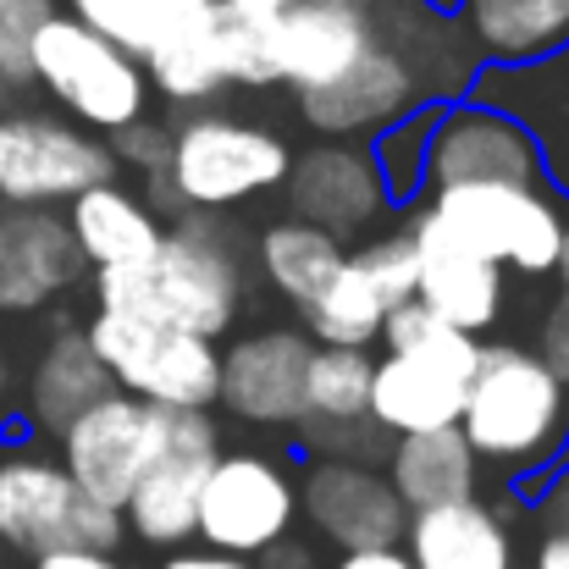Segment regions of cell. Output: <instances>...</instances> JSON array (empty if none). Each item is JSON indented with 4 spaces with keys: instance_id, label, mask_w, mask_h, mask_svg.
I'll return each instance as SVG.
<instances>
[{
    "instance_id": "6da1fadb",
    "label": "cell",
    "mask_w": 569,
    "mask_h": 569,
    "mask_svg": "<svg viewBox=\"0 0 569 569\" xmlns=\"http://www.w3.org/2000/svg\"><path fill=\"white\" fill-rule=\"evenodd\" d=\"M89 293H94V310L144 316V321L221 343L243 316L249 271H243L232 227L216 210H183L167 221L161 249L150 260L89 271Z\"/></svg>"
},
{
    "instance_id": "7a4b0ae2",
    "label": "cell",
    "mask_w": 569,
    "mask_h": 569,
    "mask_svg": "<svg viewBox=\"0 0 569 569\" xmlns=\"http://www.w3.org/2000/svg\"><path fill=\"white\" fill-rule=\"evenodd\" d=\"M459 431L481 465L537 476L569 453V387L526 343H481L465 381Z\"/></svg>"
},
{
    "instance_id": "3957f363",
    "label": "cell",
    "mask_w": 569,
    "mask_h": 569,
    "mask_svg": "<svg viewBox=\"0 0 569 569\" xmlns=\"http://www.w3.org/2000/svg\"><path fill=\"white\" fill-rule=\"evenodd\" d=\"M293 167V144L266 128L227 111H193L172 128V150L161 167V183L178 199V210H232L243 199L282 189Z\"/></svg>"
},
{
    "instance_id": "277c9868",
    "label": "cell",
    "mask_w": 569,
    "mask_h": 569,
    "mask_svg": "<svg viewBox=\"0 0 569 569\" xmlns=\"http://www.w3.org/2000/svg\"><path fill=\"white\" fill-rule=\"evenodd\" d=\"M33 89H44L67 122L89 128L94 139H111L117 128L150 117V83L139 56L117 50L94 28H83L67 6L44 17L33 33Z\"/></svg>"
},
{
    "instance_id": "5b68a950",
    "label": "cell",
    "mask_w": 569,
    "mask_h": 569,
    "mask_svg": "<svg viewBox=\"0 0 569 569\" xmlns=\"http://www.w3.org/2000/svg\"><path fill=\"white\" fill-rule=\"evenodd\" d=\"M128 537L122 515L94 503L67 470L61 459L39 453V448H17L0 459V548L22 553V559H44V553H117V542Z\"/></svg>"
},
{
    "instance_id": "8992f818",
    "label": "cell",
    "mask_w": 569,
    "mask_h": 569,
    "mask_svg": "<svg viewBox=\"0 0 569 569\" xmlns=\"http://www.w3.org/2000/svg\"><path fill=\"white\" fill-rule=\"evenodd\" d=\"M83 338L117 392L156 403V409H216L221 387V349L210 338H193L178 327L144 321V316H111L94 310L83 321Z\"/></svg>"
},
{
    "instance_id": "52a82bcc",
    "label": "cell",
    "mask_w": 569,
    "mask_h": 569,
    "mask_svg": "<svg viewBox=\"0 0 569 569\" xmlns=\"http://www.w3.org/2000/svg\"><path fill=\"white\" fill-rule=\"evenodd\" d=\"M426 216L465 243L470 254L492 260L503 277H553L559 271V227L565 210L548 189H515V183H459V189H431Z\"/></svg>"
},
{
    "instance_id": "ba28073f",
    "label": "cell",
    "mask_w": 569,
    "mask_h": 569,
    "mask_svg": "<svg viewBox=\"0 0 569 569\" xmlns=\"http://www.w3.org/2000/svg\"><path fill=\"white\" fill-rule=\"evenodd\" d=\"M293 520H299V476L260 448H221L199 492L193 537L210 553L260 559L282 537H293Z\"/></svg>"
},
{
    "instance_id": "9c48e42d",
    "label": "cell",
    "mask_w": 569,
    "mask_h": 569,
    "mask_svg": "<svg viewBox=\"0 0 569 569\" xmlns=\"http://www.w3.org/2000/svg\"><path fill=\"white\" fill-rule=\"evenodd\" d=\"M111 178H117V161L106 139H94L89 128L56 111H33V106L0 111V204L61 210L67 199Z\"/></svg>"
},
{
    "instance_id": "30bf717a",
    "label": "cell",
    "mask_w": 569,
    "mask_h": 569,
    "mask_svg": "<svg viewBox=\"0 0 569 569\" xmlns=\"http://www.w3.org/2000/svg\"><path fill=\"white\" fill-rule=\"evenodd\" d=\"M167 431H172V409H156V403H139L128 392H106L94 398L61 437H56V459L61 470L106 509L122 515V503L133 498L139 476L150 470V459L167 448Z\"/></svg>"
},
{
    "instance_id": "8fae6325",
    "label": "cell",
    "mask_w": 569,
    "mask_h": 569,
    "mask_svg": "<svg viewBox=\"0 0 569 569\" xmlns=\"http://www.w3.org/2000/svg\"><path fill=\"white\" fill-rule=\"evenodd\" d=\"M459 183L548 189V167H542L531 128L498 106H481V100L437 106L431 139H426V193L459 189Z\"/></svg>"
},
{
    "instance_id": "7c38bea8",
    "label": "cell",
    "mask_w": 569,
    "mask_h": 569,
    "mask_svg": "<svg viewBox=\"0 0 569 569\" xmlns=\"http://www.w3.org/2000/svg\"><path fill=\"white\" fill-rule=\"evenodd\" d=\"M221 459V426L210 409H183L172 415L167 448L150 459V470L139 476L133 498L122 503V526L128 537L150 542V548H189L193 542V515H199V492L210 465Z\"/></svg>"
},
{
    "instance_id": "4fadbf2b",
    "label": "cell",
    "mask_w": 569,
    "mask_h": 569,
    "mask_svg": "<svg viewBox=\"0 0 569 569\" xmlns=\"http://www.w3.org/2000/svg\"><path fill=\"white\" fill-rule=\"evenodd\" d=\"M476 355H481V338H465V332L426 349H387L371 366V409H366L371 426L387 437L459 426Z\"/></svg>"
},
{
    "instance_id": "5bb4252c",
    "label": "cell",
    "mask_w": 569,
    "mask_h": 569,
    "mask_svg": "<svg viewBox=\"0 0 569 569\" xmlns=\"http://www.w3.org/2000/svg\"><path fill=\"white\" fill-rule=\"evenodd\" d=\"M299 520H310L316 537L332 542L338 553H366L403 542L409 509L398 503L377 465L316 453L299 476Z\"/></svg>"
},
{
    "instance_id": "9a60e30c",
    "label": "cell",
    "mask_w": 569,
    "mask_h": 569,
    "mask_svg": "<svg viewBox=\"0 0 569 569\" xmlns=\"http://www.w3.org/2000/svg\"><path fill=\"white\" fill-rule=\"evenodd\" d=\"M282 199H288L293 221L321 227L338 243L371 232L381 216L392 210L371 150L355 144V139H316V144H305L293 156L288 178H282Z\"/></svg>"
},
{
    "instance_id": "2e32d148",
    "label": "cell",
    "mask_w": 569,
    "mask_h": 569,
    "mask_svg": "<svg viewBox=\"0 0 569 569\" xmlns=\"http://www.w3.org/2000/svg\"><path fill=\"white\" fill-rule=\"evenodd\" d=\"M381 28L366 0H293L271 17V83L310 94L338 83L366 50H377Z\"/></svg>"
},
{
    "instance_id": "e0dca14e",
    "label": "cell",
    "mask_w": 569,
    "mask_h": 569,
    "mask_svg": "<svg viewBox=\"0 0 569 569\" xmlns=\"http://www.w3.org/2000/svg\"><path fill=\"white\" fill-rule=\"evenodd\" d=\"M316 343L299 327H254L221 349L216 403L243 426H299Z\"/></svg>"
},
{
    "instance_id": "ac0fdd59",
    "label": "cell",
    "mask_w": 569,
    "mask_h": 569,
    "mask_svg": "<svg viewBox=\"0 0 569 569\" xmlns=\"http://www.w3.org/2000/svg\"><path fill=\"white\" fill-rule=\"evenodd\" d=\"M420 106H431V100H426L409 56L392 50L387 39H377V50H366L338 83L299 94V122L316 139H355V144H366L371 133L392 128L398 117H409Z\"/></svg>"
},
{
    "instance_id": "d6986e66",
    "label": "cell",
    "mask_w": 569,
    "mask_h": 569,
    "mask_svg": "<svg viewBox=\"0 0 569 569\" xmlns=\"http://www.w3.org/2000/svg\"><path fill=\"white\" fill-rule=\"evenodd\" d=\"M403 227H409V238H415V299H420L437 321H448L453 332L487 338V332L503 321L509 277H503L492 260H481V254H470L465 243H453V238L426 216V204H415V216H409Z\"/></svg>"
},
{
    "instance_id": "ffe728a7",
    "label": "cell",
    "mask_w": 569,
    "mask_h": 569,
    "mask_svg": "<svg viewBox=\"0 0 569 569\" xmlns=\"http://www.w3.org/2000/svg\"><path fill=\"white\" fill-rule=\"evenodd\" d=\"M83 254L61 210L0 204V316H39L83 282Z\"/></svg>"
},
{
    "instance_id": "44dd1931",
    "label": "cell",
    "mask_w": 569,
    "mask_h": 569,
    "mask_svg": "<svg viewBox=\"0 0 569 569\" xmlns=\"http://www.w3.org/2000/svg\"><path fill=\"white\" fill-rule=\"evenodd\" d=\"M106 392H111V377H106V366L94 360L83 327L61 321V327L44 338V349L33 355V366H28V381H22V420H28V431L61 437V431H67L94 398H106Z\"/></svg>"
},
{
    "instance_id": "7402d4cb",
    "label": "cell",
    "mask_w": 569,
    "mask_h": 569,
    "mask_svg": "<svg viewBox=\"0 0 569 569\" xmlns=\"http://www.w3.org/2000/svg\"><path fill=\"white\" fill-rule=\"evenodd\" d=\"M398 548L415 569H515V537L481 498L409 515Z\"/></svg>"
},
{
    "instance_id": "603a6c76",
    "label": "cell",
    "mask_w": 569,
    "mask_h": 569,
    "mask_svg": "<svg viewBox=\"0 0 569 569\" xmlns=\"http://www.w3.org/2000/svg\"><path fill=\"white\" fill-rule=\"evenodd\" d=\"M67 232L83 254L89 271H106V266H139L161 249V232L167 221L144 204V193L128 189V183H94L78 199H67Z\"/></svg>"
},
{
    "instance_id": "cb8c5ba5",
    "label": "cell",
    "mask_w": 569,
    "mask_h": 569,
    "mask_svg": "<svg viewBox=\"0 0 569 569\" xmlns=\"http://www.w3.org/2000/svg\"><path fill=\"white\" fill-rule=\"evenodd\" d=\"M453 17L481 67H531L569 44V0H459Z\"/></svg>"
},
{
    "instance_id": "d4e9b609",
    "label": "cell",
    "mask_w": 569,
    "mask_h": 569,
    "mask_svg": "<svg viewBox=\"0 0 569 569\" xmlns=\"http://www.w3.org/2000/svg\"><path fill=\"white\" fill-rule=\"evenodd\" d=\"M387 487L398 492V503L409 515L420 509H442V503H465L481 487V459L470 453L459 426L442 431H415V437H392L387 448Z\"/></svg>"
},
{
    "instance_id": "484cf974",
    "label": "cell",
    "mask_w": 569,
    "mask_h": 569,
    "mask_svg": "<svg viewBox=\"0 0 569 569\" xmlns=\"http://www.w3.org/2000/svg\"><path fill=\"white\" fill-rule=\"evenodd\" d=\"M343 243L332 238V232H321V227H305V221H271L260 238H254V266H260V277H266V288L282 299V305H293V310H305L332 277H338V266H343Z\"/></svg>"
},
{
    "instance_id": "4316f807",
    "label": "cell",
    "mask_w": 569,
    "mask_h": 569,
    "mask_svg": "<svg viewBox=\"0 0 569 569\" xmlns=\"http://www.w3.org/2000/svg\"><path fill=\"white\" fill-rule=\"evenodd\" d=\"M305 321H299V332L316 343V349H371L381 338V299L377 288L360 277V266L343 254V266H338V277L299 310Z\"/></svg>"
},
{
    "instance_id": "83f0119b",
    "label": "cell",
    "mask_w": 569,
    "mask_h": 569,
    "mask_svg": "<svg viewBox=\"0 0 569 569\" xmlns=\"http://www.w3.org/2000/svg\"><path fill=\"white\" fill-rule=\"evenodd\" d=\"M431 117H437V106H420V111L398 117L392 128H381V133L366 139V150H371V161H377V172H381V189H387L392 204L426 199V139H431Z\"/></svg>"
},
{
    "instance_id": "f1b7e54d",
    "label": "cell",
    "mask_w": 569,
    "mask_h": 569,
    "mask_svg": "<svg viewBox=\"0 0 569 569\" xmlns=\"http://www.w3.org/2000/svg\"><path fill=\"white\" fill-rule=\"evenodd\" d=\"M349 260H355L360 277L377 288L381 310L415 299V238H409V227H392V232L366 238L360 249H349Z\"/></svg>"
},
{
    "instance_id": "f546056e",
    "label": "cell",
    "mask_w": 569,
    "mask_h": 569,
    "mask_svg": "<svg viewBox=\"0 0 569 569\" xmlns=\"http://www.w3.org/2000/svg\"><path fill=\"white\" fill-rule=\"evenodd\" d=\"M50 11H61V0H11L0 11V72L17 94L33 89V33Z\"/></svg>"
},
{
    "instance_id": "4dcf8cb0",
    "label": "cell",
    "mask_w": 569,
    "mask_h": 569,
    "mask_svg": "<svg viewBox=\"0 0 569 569\" xmlns=\"http://www.w3.org/2000/svg\"><path fill=\"white\" fill-rule=\"evenodd\" d=\"M216 11H221V0H144V56L204 33L216 22Z\"/></svg>"
},
{
    "instance_id": "1f68e13d",
    "label": "cell",
    "mask_w": 569,
    "mask_h": 569,
    "mask_svg": "<svg viewBox=\"0 0 569 569\" xmlns=\"http://www.w3.org/2000/svg\"><path fill=\"white\" fill-rule=\"evenodd\" d=\"M67 11L128 56H144V0H67Z\"/></svg>"
},
{
    "instance_id": "d6a6232c",
    "label": "cell",
    "mask_w": 569,
    "mask_h": 569,
    "mask_svg": "<svg viewBox=\"0 0 569 569\" xmlns=\"http://www.w3.org/2000/svg\"><path fill=\"white\" fill-rule=\"evenodd\" d=\"M106 150H111L117 172H139V178H156V172L167 167V150H172V128H161V122L139 117V122L117 128V133L106 139Z\"/></svg>"
},
{
    "instance_id": "836d02e7",
    "label": "cell",
    "mask_w": 569,
    "mask_h": 569,
    "mask_svg": "<svg viewBox=\"0 0 569 569\" xmlns=\"http://www.w3.org/2000/svg\"><path fill=\"white\" fill-rule=\"evenodd\" d=\"M553 277H559V288H553L548 316H542V327H537V355H542L548 371L569 387V266H559Z\"/></svg>"
},
{
    "instance_id": "e575fe53",
    "label": "cell",
    "mask_w": 569,
    "mask_h": 569,
    "mask_svg": "<svg viewBox=\"0 0 569 569\" xmlns=\"http://www.w3.org/2000/svg\"><path fill=\"white\" fill-rule=\"evenodd\" d=\"M537 520H542V531H569V459L559 470H548V481L537 492Z\"/></svg>"
},
{
    "instance_id": "d590c367",
    "label": "cell",
    "mask_w": 569,
    "mask_h": 569,
    "mask_svg": "<svg viewBox=\"0 0 569 569\" xmlns=\"http://www.w3.org/2000/svg\"><path fill=\"white\" fill-rule=\"evenodd\" d=\"M254 569H327L316 559V548L310 542H293V537H282L277 548H266L260 559H249Z\"/></svg>"
},
{
    "instance_id": "8d00e7d4",
    "label": "cell",
    "mask_w": 569,
    "mask_h": 569,
    "mask_svg": "<svg viewBox=\"0 0 569 569\" xmlns=\"http://www.w3.org/2000/svg\"><path fill=\"white\" fill-rule=\"evenodd\" d=\"M161 569H254L249 559H232V553H210V548H172Z\"/></svg>"
},
{
    "instance_id": "74e56055",
    "label": "cell",
    "mask_w": 569,
    "mask_h": 569,
    "mask_svg": "<svg viewBox=\"0 0 569 569\" xmlns=\"http://www.w3.org/2000/svg\"><path fill=\"white\" fill-rule=\"evenodd\" d=\"M33 569H128L117 553H89V548H72V553H44L33 559Z\"/></svg>"
},
{
    "instance_id": "f35d334b",
    "label": "cell",
    "mask_w": 569,
    "mask_h": 569,
    "mask_svg": "<svg viewBox=\"0 0 569 569\" xmlns=\"http://www.w3.org/2000/svg\"><path fill=\"white\" fill-rule=\"evenodd\" d=\"M332 569H415L403 559V548H366V553H338Z\"/></svg>"
},
{
    "instance_id": "ab89813d",
    "label": "cell",
    "mask_w": 569,
    "mask_h": 569,
    "mask_svg": "<svg viewBox=\"0 0 569 569\" xmlns=\"http://www.w3.org/2000/svg\"><path fill=\"white\" fill-rule=\"evenodd\" d=\"M531 569H569V531H542Z\"/></svg>"
},
{
    "instance_id": "60d3db41",
    "label": "cell",
    "mask_w": 569,
    "mask_h": 569,
    "mask_svg": "<svg viewBox=\"0 0 569 569\" xmlns=\"http://www.w3.org/2000/svg\"><path fill=\"white\" fill-rule=\"evenodd\" d=\"M221 6H232V11H254V17H277V11L293 6V0H221Z\"/></svg>"
},
{
    "instance_id": "b9f144b4",
    "label": "cell",
    "mask_w": 569,
    "mask_h": 569,
    "mask_svg": "<svg viewBox=\"0 0 569 569\" xmlns=\"http://www.w3.org/2000/svg\"><path fill=\"white\" fill-rule=\"evenodd\" d=\"M11 415V355H6V338H0V420Z\"/></svg>"
},
{
    "instance_id": "7bdbcfd3",
    "label": "cell",
    "mask_w": 569,
    "mask_h": 569,
    "mask_svg": "<svg viewBox=\"0 0 569 569\" xmlns=\"http://www.w3.org/2000/svg\"><path fill=\"white\" fill-rule=\"evenodd\" d=\"M17 100H22V94H17V89H11V83H6V72H0V111H11V106H17Z\"/></svg>"
},
{
    "instance_id": "ee69618b",
    "label": "cell",
    "mask_w": 569,
    "mask_h": 569,
    "mask_svg": "<svg viewBox=\"0 0 569 569\" xmlns=\"http://www.w3.org/2000/svg\"><path fill=\"white\" fill-rule=\"evenodd\" d=\"M559 266H569V210H565V227H559Z\"/></svg>"
},
{
    "instance_id": "f6af8a7d",
    "label": "cell",
    "mask_w": 569,
    "mask_h": 569,
    "mask_svg": "<svg viewBox=\"0 0 569 569\" xmlns=\"http://www.w3.org/2000/svg\"><path fill=\"white\" fill-rule=\"evenodd\" d=\"M6 6H11V0H0V11H6Z\"/></svg>"
},
{
    "instance_id": "bcb514c9",
    "label": "cell",
    "mask_w": 569,
    "mask_h": 569,
    "mask_svg": "<svg viewBox=\"0 0 569 569\" xmlns=\"http://www.w3.org/2000/svg\"><path fill=\"white\" fill-rule=\"evenodd\" d=\"M321 6H332V0H321Z\"/></svg>"
}]
</instances>
